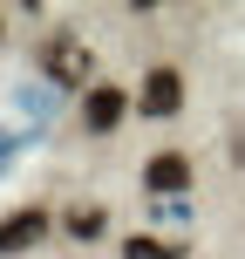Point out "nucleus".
Returning a JSON list of instances; mask_svg holds the SVG:
<instances>
[{
    "label": "nucleus",
    "instance_id": "1",
    "mask_svg": "<svg viewBox=\"0 0 245 259\" xmlns=\"http://www.w3.org/2000/svg\"><path fill=\"white\" fill-rule=\"evenodd\" d=\"M41 68H48V75H55V82H62V89H82V96H89V89H95V82H89V68H95V55H89V48H82V41H75V34H55V41H48V48H41Z\"/></svg>",
    "mask_w": 245,
    "mask_h": 259
},
{
    "label": "nucleus",
    "instance_id": "2",
    "mask_svg": "<svg viewBox=\"0 0 245 259\" xmlns=\"http://www.w3.org/2000/svg\"><path fill=\"white\" fill-rule=\"evenodd\" d=\"M136 109H143V116H177V109H184V75H177V68H150Z\"/></svg>",
    "mask_w": 245,
    "mask_h": 259
},
{
    "label": "nucleus",
    "instance_id": "3",
    "mask_svg": "<svg viewBox=\"0 0 245 259\" xmlns=\"http://www.w3.org/2000/svg\"><path fill=\"white\" fill-rule=\"evenodd\" d=\"M184 184H191V157H184V150H164V157H150V164H143V191L177 198Z\"/></svg>",
    "mask_w": 245,
    "mask_h": 259
},
{
    "label": "nucleus",
    "instance_id": "4",
    "mask_svg": "<svg viewBox=\"0 0 245 259\" xmlns=\"http://www.w3.org/2000/svg\"><path fill=\"white\" fill-rule=\"evenodd\" d=\"M123 109H129V96L116 89V82H95V89L82 96V123H89L95 137H103V130H116V123H123Z\"/></svg>",
    "mask_w": 245,
    "mask_h": 259
},
{
    "label": "nucleus",
    "instance_id": "5",
    "mask_svg": "<svg viewBox=\"0 0 245 259\" xmlns=\"http://www.w3.org/2000/svg\"><path fill=\"white\" fill-rule=\"evenodd\" d=\"M41 232H48V211H41V205H27V211H7V219H0V252H27Z\"/></svg>",
    "mask_w": 245,
    "mask_h": 259
},
{
    "label": "nucleus",
    "instance_id": "6",
    "mask_svg": "<svg viewBox=\"0 0 245 259\" xmlns=\"http://www.w3.org/2000/svg\"><path fill=\"white\" fill-rule=\"evenodd\" d=\"M103 225H109V211H103V205H82V211H68V232H75V239H103Z\"/></svg>",
    "mask_w": 245,
    "mask_h": 259
},
{
    "label": "nucleus",
    "instance_id": "7",
    "mask_svg": "<svg viewBox=\"0 0 245 259\" xmlns=\"http://www.w3.org/2000/svg\"><path fill=\"white\" fill-rule=\"evenodd\" d=\"M123 259H177V246H164V239H123Z\"/></svg>",
    "mask_w": 245,
    "mask_h": 259
}]
</instances>
